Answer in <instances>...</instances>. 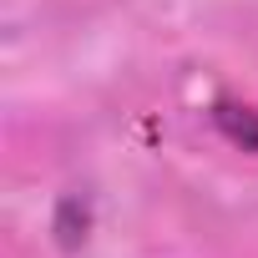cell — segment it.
Returning a JSON list of instances; mask_svg holds the SVG:
<instances>
[{"label":"cell","mask_w":258,"mask_h":258,"mask_svg":"<svg viewBox=\"0 0 258 258\" xmlns=\"http://www.w3.org/2000/svg\"><path fill=\"white\" fill-rule=\"evenodd\" d=\"M213 126L233 142V147H243V152H258V111L248 106V101H233V96H218L213 101Z\"/></svg>","instance_id":"6da1fadb"}]
</instances>
